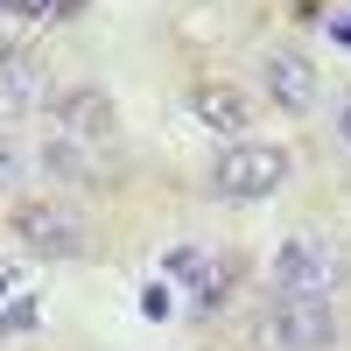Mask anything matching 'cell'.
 <instances>
[{
	"label": "cell",
	"instance_id": "5",
	"mask_svg": "<svg viewBox=\"0 0 351 351\" xmlns=\"http://www.w3.org/2000/svg\"><path fill=\"white\" fill-rule=\"evenodd\" d=\"M260 84H267V99L281 112H309L316 106V64L295 56V49H267L260 56Z\"/></svg>",
	"mask_w": 351,
	"mask_h": 351
},
{
	"label": "cell",
	"instance_id": "13",
	"mask_svg": "<svg viewBox=\"0 0 351 351\" xmlns=\"http://www.w3.org/2000/svg\"><path fill=\"white\" fill-rule=\"evenodd\" d=\"M8 169H14V155H8V148H0V176H8Z\"/></svg>",
	"mask_w": 351,
	"mask_h": 351
},
{
	"label": "cell",
	"instance_id": "14",
	"mask_svg": "<svg viewBox=\"0 0 351 351\" xmlns=\"http://www.w3.org/2000/svg\"><path fill=\"white\" fill-rule=\"evenodd\" d=\"M0 14H8V0H0Z\"/></svg>",
	"mask_w": 351,
	"mask_h": 351
},
{
	"label": "cell",
	"instance_id": "8",
	"mask_svg": "<svg viewBox=\"0 0 351 351\" xmlns=\"http://www.w3.org/2000/svg\"><path fill=\"white\" fill-rule=\"evenodd\" d=\"M190 112H197L211 134H239V127H246V99L232 92V84H197V92H190Z\"/></svg>",
	"mask_w": 351,
	"mask_h": 351
},
{
	"label": "cell",
	"instance_id": "1",
	"mask_svg": "<svg viewBox=\"0 0 351 351\" xmlns=\"http://www.w3.org/2000/svg\"><path fill=\"white\" fill-rule=\"evenodd\" d=\"M281 183H288V148L281 141H232L211 162V190L225 204H267Z\"/></svg>",
	"mask_w": 351,
	"mask_h": 351
},
{
	"label": "cell",
	"instance_id": "10",
	"mask_svg": "<svg viewBox=\"0 0 351 351\" xmlns=\"http://www.w3.org/2000/svg\"><path fill=\"white\" fill-rule=\"evenodd\" d=\"M141 316H155V324L169 316V288H162V281H148V288H141Z\"/></svg>",
	"mask_w": 351,
	"mask_h": 351
},
{
	"label": "cell",
	"instance_id": "12",
	"mask_svg": "<svg viewBox=\"0 0 351 351\" xmlns=\"http://www.w3.org/2000/svg\"><path fill=\"white\" fill-rule=\"evenodd\" d=\"M337 141L351 148V99H344V112H337Z\"/></svg>",
	"mask_w": 351,
	"mask_h": 351
},
{
	"label": "cell",
	"instance_id": "2",
	"mask_svg": "<svg viewBox=\"0 0 351 351\" xmlns=\"http://www.w3.org/2000/svg\"><path fill=\"white\" fill-rule=\"evenodd\" d=\"M14 239L28 260H77L84 253V225L64 204H21L14 211Z\"/></svg>",
	"mask_w": 351,
	"mask_h": 351
},
{
	"label": "cell",
	"instance_id": "11",
	"mask_svg": "<svg viewBox=\"0 0 351 351\" xmlns=\"http://www.w3.org/2000/svg\"><path fill=\"white\" fill-rule=\"evenodd\" d=\"M64 0H8V14H21V21H43V14H56Z\"/></svg>",
	"mask_w": 351,
	"mask_h": 351
},
{
	"label": "cell",
	"instance_id": "7",
	"mask_svg": "<svg viewBox=\"0 0 351 351\" xmlns=\"http://www.w3.org/2000/svg\"><path fill=\"white\" fill-rule=\"evenodd\" d=\"M56 120H64L71 141H106V134H112V99L84 84V92H71L64 106H56Z\"/></svg>",
	"mask_w": 351,
	"mask_h": 351
},
{
	"label": "cell",
	"instance_id": "4",
	"mask_svg": "<svg viewBox=\"0 0 351 351\" xmlns=\"http://www.w3.org/2000/svg\"><path fill=\"white\" fill-rule=\"evenodd\" d=\"M330 288H337V253L324 239L302 232L274 253V295H330Z\"/></svg>",
	"mask_w": 351,
	"mask_h": 351
},
{
	"label": "cell",
	"instance_id": "9",
	"mask_svg": "<svg viewBox=\"0 0 351 351\" xmlns=\"http://www.w3.org/2000/svg\"><path fill=\"white\" fill-rule=\"evenodd\" d=\"M190 281H197V302H204V309H218V302L232 295V281H239V267H232V260H197V274H190Z\"/></svg>",
	"mask_w": 351,
	"mask_h": 351
},
{
	"label": "cell",
	"instance_id": "6",
	"mask_svg": "<svg viewBox=\"0 0 351 351\" xmlns=\"http://www.w3.org/2000/svg\"><path fill=\"white\" fill-rule=\"evenodd\" d=\"M49 99V77L36 56H21V49H0V120H14V112H36Z\"/></svg>",
	"mask_w": 351,
	"mask_h": 351
},
{
	"label": "cell",
	"instance_id": "3",
	"mask_svg": "<svg viewBox=\"0 0 351 351\" xmlns=\"http://www.w3.org/2000/svg\"><path fill=\"white\" fill-rule=\"evenodd\" d=\"M274 344H281V351H330V344H337V309H330V295H281V302H274Z\"/></svg>",
	"mask_w": 351,
	"mask_h": 351
}]
</instances>
